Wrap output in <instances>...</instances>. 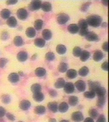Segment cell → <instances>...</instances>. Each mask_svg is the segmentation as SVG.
<instances>
[{
	"mask_svg": "<svg viewBox=\"0 0 109 122\" xmlns=\"http://www.w3.org/2000/svg\"><path fill=\"white\" fill-rule=\"evenodd\" d=\"M88 25L97 28L102 24V19L98 15H91L87 17L86 20Z\"/></svg>",
	"mask_w": 109,
	"mask_h": 122,
	"instance_id": "1",
	"label": "cell"
},
{
	"mask_svg": "<svg viewBox=\"0 0 109 122\" xmlns=\"http://www.w3.org/2000/svg\"><path fill=\"white\" fill-rule=\"evenodd\" d=\"M69 20V17L67 14L62 13L58 14L57 17V21L60 25H63L67 23Z\"/></svg>",
	"mask_w": 109,
	"mask_h": 122,
	"instance_id": "2",
	"label": "cell"
},
{
	"mask_svg": "<svg viewBox=\"0 0 109 122\" xmlns=\"http://www.w3.org/2000/svg\"><path fill=\"white\" fill-rule=\"evenodd\" d=\"M42 2L40 0H33L29 4L28 8L32 11H36L41 7Z\"/></svg>",
	"mask_w": 109,
	"mask_h": 122,
	"instance_id": "3",
	"label": "cell"
},
{
	"mask_svg": "<svg viewBox=\"0 0 109 122\" xmlns=\"http://www.w3.org/2000/svg\"><path fill=\"white\" fill-rule=\"evenodd\" d=\"M84 118L82 113L79 111L74 112L71 115V119L74 122H81L84 120Z\"/></svg>",
	"mask_w": 109,
	"mask_h": 122,
	"instance_id": "4",
	"label": "cell"
},
{
	"mask_svg": "<svg viewBox=\"0 0 109 122\" xmlns=\"http://www.w3.org/2000/svg\"><path fill=\"white\" fill-rule=\"evenodd\" d=\"M16 15L17 17L20 20H25L27 19L28 17V13L26 10L23 8H21L18 10Z\"/></svg>",
	"mask_w": 109,
	"mask_h": 122,
	"instance_id": "5",
	"label": "cell"
},
{
	"mask_svg": "<svg viewBox=\"0 0 109 122\" xmlns=\"http://www.w3.org/2000/svg\"><path fill=\"white\" fill-rule=\"evenodd\" d=\"M63 90L66 93H72L75 90L74 85L71 82H67L63 86Z\"/></svg>",
	"mask_w": 109,
	"mask_h": 122,
	"instance_id": "6",
	"label": "cell"
},
{
	"mask_svg": "<svg viewBox=\"0 0 109 122\" xmlns=\"http://www.w3.org/2000/svg\"><path fill=\"white\" fill-rule=\"evenodd\" d=\"M75 86L77 90L80 92H84L86 88V85L84 81L79 80L75 83Z\"/></svg>",
	"mask_w": 109,
	"mask_h": 122,
	"instance_id": "7",
	"label": "cell"
},
{
	"mask_svg": "<svg viewBox=\"0 0 109 122\" xmlns=\"http://www.w3.org/2000/svg\"><path fill=\"white\" fill-rule=\"evenodd\" d=\"M85 38L86 40L90 42L98 41L99 40V37L98 35L92 31H89L85 36Z\"/></svg>",
	"mask_w": 109,
	"mask_h": 122,
	"instance_id": "8",
	"label": "cell"
},
{
	"mask_svg": "<svg viewBox=\"0 0 109 122\" xmlns=\"http://www.w3.org/2000/svg\"><path fill=\"white\" fill-rule=\"evenodd\" d=\"M31 105L30 101L26 100H23L19 103V108L23 111L27 110L30 107Z\"/></svg>",
	"mask_w": 109,
	"mask_h": 122,
	"instance_id": "9",
	"label": "cell"
},
{
	"mask_svg": "<svg viewBox=\"0 0 109 122\" xmlns=\"http://www.w3.org/2000/svg\"><path fill=\"white\" fill-rule=\"evenodd\" d=\"M103 57V52L100 50H96L93 54V59L95 61L98 62L101 61Z\"/></svg>",
	"mask_w": 109,
	"mask_h": 122,
	"instance_id": "10",
	"label": "cell"
},
{
	"mask_svg": "<svg viewBox=\"0 0 109 122\" xmlns=\"http://www.w3.org/2000/svg\"><path fill=\"white\" fill-rule=\"evenodd\" d=\"M17 60L20 62H23L27 60L28 58V54L24 51L19 52L17 55Z\"/></svg>",
	"mask_w": 109,
	"mask_h": 122,
	"instance_id": "11",
	"label": "cell"
},
{
	"mask_svg": "<svg viewBox=\"0 0 109 122\" xmlns=\"http://www.w3.org/2000/svg\"><path fill=\"white\" fill-rule=\"evenodd\" d=\"M88 85L90 90H92L95 92L96 89L101 86L99 82L98 81H94L91 80H89L88 81Z\"/></svg>",
	"mask_w": 109,
	"mask_h": 122,
	"instance_id": "12",
	"label": "cell"
},
{
	"mask_svg": "<svg viewBox=\"0 0 109 122\" xmlns=\"http://www.w3.org/2000/svg\"><path fill=\"white\" fill-rule=\"evenodd\" d=\"M67 29L69 33L72 34H75L78 32L79 30L78 25L75 24H71L68 25Z\"/></svg>",
	"mask_w": 109,
	"mask_h": 122,
	"instance_id": "13",
	"label": "cell"
},
{
	"mask_svg": "<svg viewBox=\"0 0 109 122\" xmlns=\"http://www.w3.org/2000/svg\"><path fill=\"white\" fill-rule=\"evenodd\" d=\"M8 80L10 82L12 83H15L19 81V75L16 73L13 72L10 73L8 76Z\"/></svg>",
	"mask_w": 109,
	"mask_h": 122,
	"instance_id": "14",
	"label": "cell"
},
{
	"mask_svg": "<svg viewBox=\"0 0 109 122\" xmlns=\"http://www.w3.org/2000/svg\"><path fill=\"white\" fill-rule=\"evenodd\" d=\"M47 107L50 111L53 113L57 112L58 110V105L56 102H50L48 103Z\"/></svg>",
	"mask_w": 109,
	"mask_h": 122,
	"instance_id": "15",
	"label": "cell"
},
{
	"mask_svg": "<svg viewBox=\"0 0 109 122\" xmlns=\"http://www.w3.org/2000/svg\"><path fill=\"white\" fill-rule=\"evenodd\" d=\"M42 35L43 37L45 40H50L52 38V32L51 30L48 29H45L43 30Z\"/></svg>",
	"mask_w": 109,
	"mask_h": 122,
	"instance_id": "16",
	"label": "cell"
},
{
	"mask_svg": "<svg viewBox=\"0 0 109 122\" xmlns=\"http://www.w3.org/2000/svg\"><path fill=\"white\" fill-rule=\"evenodd\" d=\"M26 34L29 38L34 37L36 35V31L34 28L33 27H29L26 30Z\"/></svg>",
	"mask_w": 109,
	"mask_h": 122,
	"instance_id": "17",
	"label": "cell"
},
{
	"mask_svg": "<svg viewBox=\"0 0 109 122\" xmlns=\"http://www.w3.org/2000/svg\"><path fill=\"white\" fill-rule=\"evenodd\" d=\"M106 92H106L105 89L101 86L98 87L95 90L96 94L97 95H98V97L105 96Z\"/></svg>",
	"mask_w": 109,
	"mask_h": 122,
	"instance_id": "18",
	"label": "cell"
},
{
	"mask_svg": "<svg viewBox=\"0 0 109 122\" xmlns=\"http://www.w3.org/2000/svg\"><path fill=\"white\" fill-rule=\"evenodd\" d=\"M33 98L35 101L38 102H40L44 100V95L41 92L33 94Z\"/></svg>",
	"mask_w": 109,
	"mask_h": 122,
	"instance_id": "19",
	"label": "cell"
},
{
	"mask_svg": "<svg viewBox=\"0 0 109 122\" xmlns=\"http://www.w3.org/2000/svg\"><path fill=\"white\" fill-rule=\"evenodd\" d=\"M90 53L87 51H83L81 53L80 56V59L83 62L87 61L90 56Z\"/></svg>",
	"mask_w": 109,
	"mask_h": 122,
	"instance_id": "20",
	"label": "cell"
},
{
	"mask_svg": "<svg viewBox=\"0 0 109 122\" xmlns=\"http://www.w3.org/2000/svg\"><path fill=\"white\" fill-rule=\"evenodd\" d=\"M69 105L67 103L65 102H63L61 103L58 107V109L60 112L61 113L66 112L69 109Z\"/></svg>",
	"mask_w": 109,
	"mask_h": 122,
	"instance_id": "21",
	"label": "cell"
},
{
	"mask_svg": "<svg viewBox=\"0 0 109 122\" xmlns=\"http://www.w3.org/2000/svg\"><path fill=\"white\" fill-rule=\"evenodd\" d=\"M6 24L10 27H15L17 24V21L15 17H10L7 20Z\"/></svg>",
	"mask_w": 109,
	"mask_h": 122,
	"instance_id": "22",
	"label": "cell"
},
{
	"mask_svg": "<svg viewBox=\"0 0 109 122\" xmlns=\"http://www.w3.org/2000/svg\"><path fill=\"white\" fill-rule=\"evenodd\" d=\"M106 103L105 96L98 97L96 102V105L99 108H103Z\"/></svg>",
	"mask_w": 109,
	"mask_h": 122,
	"instance_id": "23",
	"label": "cell"
},
{
	"mask_svg": "<svg viewBox=\"0 0 109 122\" xmlns=\"http://www.w3.org/2000/svg\"><path fill=\"white\" fill-rule=\"evenodd\" d=\"M65 84V81L63 78H60L56 80L54 86L56 88L61 89V88L63 87Z\"/></svg>",
	"mask_w": 109,
	"mask_h": 122,
	"instance_id": "24",
	"label": "cell"
},
{
	"mask_svg": "<svg viewBox=\"0 0 109 122\" xmlns=\"http://www.w3.org/2000/svg\"><path fill=\"white\" fill-rule=\"evenodd\" d=\"M56 51L57 53L60 55H63L66 53L67 51V48L63 45L60 44L57 46L56 48Z\"/></svg>",
	"mask_w": 109,
	"mask_h": 122,
	"instance_id": "25",
	"label": "cell"
},
{
	"mask_svg": "<svg viewBox=\"0 0 109 122\" xmlns=\"http://www.w3.org/2000/svg\"><path fill=\"white\" fill-rule=\"evenodd\" d=\"M46 112V108L44 106H37L34 109V112L38 115L44 114Z\"/></svg>",
	"mask_w": 109,
	"mask_h": 122,
	"instance_id": "26",
	"label": "cell"
},
{
	"mask_svg": "<svg viewBox=\"0 0 109 122\" xmlns=\"http://www.w3.org/2000/svg\"><path fill=\"white\" fill-rule=\"evenodd\" d=\"M42 89L41 86L40 84H34L31 86V90L33 94L41 92Z\"/></svg>",
	"mask_w": 109,
	"mask_h": 122,
	"instance_id": "27",
	"label": "cell"
},
{
	"mask_svg": "<svg viewBox=\"0 0 109 122\" xmlns=\"http://www.w3.org/2000/svg\"><path fill=\"white\" fill-rule=\"evenodd\" d=\"M66 75L68 78L69 79H74L77 76V72L74 69H69L67 72Z\"/></svg>",
	"mask_w": 109,
	"mask_h": 122,
	"instance_id": "28",
	"label": "cell"
},
{
	"mask_svg": "<svg viewBox=\"0 0 109 122\" xmlns=\"http://www.w3.org/2000/svg\"><path fill=\"white\" fill-rule=\"evenodd\" d=\"M41 8L45 12H49L52 10V4L49 2H44L42 4Z\"/></svg>",
	"mask_w": 109,
	"mask_h": 122,
	"instance_id": "29",
	"label": "cell"
},
{
	"mask_svg": "<svg viewBox=\"0 0 109 122\" xmlns=\"http://www.w3.org/2000/svg\"><path fill=\"white\" fill-rule=\"evenodd\" d=\"M34 72L37 76L41 77L46 74V70L43 67H38L35 69Z\"/></svg>",
	"mask_w": 109,
	"mask_h": 122,
	"instance_id": "30",
	"label": "cell"
},
{
	"mask_svg": "<svg viewBox=\"0 0 109 122\" xmlns=\"http://www.w3.org/2000/svg\"><path fill=\"white\" fill-rule=\"evenodd\" d=\"M45 44H46L45 41L41 38H36L34 41V45L39 48H42L44 47L45 45Z\"/></svg>",
	"mask_w": 109,
	"mask_h": 122,
	"instance_id": "31",
	"label": "cell"
},
{
	"mask_svg": "<svg viewBox=\"0 0 109 122\" xmlns=\"http://www.w3.org/2000/svg\"><path fill=\"white\" fill-rule=\"evenodd\" d=\"M78 25L80 29H87L88 25L86 20L81 19L79 20Z\"/></svg>",
	"mask_w": 109,
	"mask_h": 122,
	"instance_id": "32",
	"label": "cell"
},
{
	"mask_svg": "<svg viewBox=\"0 0 109 122\" xmlns=\"http://www.w3.org/2000/svg\"><path fill=\"white\" fill-rule=\"evenodd\" d=\"M68 69V65L67 63L64 62H62L60 63L59 65L57 67V70L60 72L63 73L66 72Z\"/></svg>",
	"mask_w": 109,
	"mask_h": 122,
	"instance_id": "33",
	"label": "cell"
},
{
	"mask_svg": "<svg viewBox=\"0 0 109 122\" xmlns=\"http://www.w3.org/2000/svg\"><path fill=\"white\" fill-rule=\"evenodd\" d=\"M68 102L69 105L73 107L75 106L79 102L78 97L75 96H71L69 97Z\"/></svg>",
	"mask_w": 109,
	"mask_h": 122,
	"instance_id": "34",
	"label": "cell"
},
{
	"mask_svg": "<svg viewBox=\"0 0 109 122\" xmlns=\"http://www.w3.org/2000/svg\"><path fill=\"white\" fill-rule=\"evenodd\" d=\"M11 14V12L10 10L6 9H5L2 10L0 12V16L3 19H6L9 18L10 17V15Z\"/></svg>",
	"mask_w": 109,
	"mask_h": 122,
	"instance_id": "35",
	"label": "cell"
},
{
	"mask_svg": "<svg viewBox=\"0 0 109 122\" xmlns=\"http://www.w3.org/2000/svg\"><path fill=\"white\" fill-rule=\"evenodd\" d=\"M88 114L90 117L92 119H96L98 116V112L96 109L94 108H91L88 111Z\"/></svg>",
	"mask_w": 109,
	"mask_h": 122,
	"instance_id": "36",
	"label": "cell"
},
{
	"mask_svg": "<svg viewBox=\"0 0 109 122\" xmlns=\"http://www.w3.org/2000/svg\"><path fill=\"white\" fill-rule=\"evenodd\" d=\"M89 72V70L87 67L84 66L79 70V74L80 76L85 77L86 76Z\"/></svg>",
	"mask_w": 109,
	"mask_h": 122,
	"instance_id": "37",
	"label": "cell"
},
{
	"mask_svg": "<svg viewBox=\"0 0 109 122\" xmlns=\"http://www.w3.org/2000/svg\"><path fill=\"white\" fill-rule=\"evenodd\" d=\"M14 44L16 46L20 47L23 45V40L21 37L20 36H15L13 40Z\"/></svg>",
	"mask_w": 109,
	"mask_h": 122,
	"instance_id": "38",
	"label": "cell"
},
{
	"mask_svg": "<svg viewBox=\"0 0 109 122\" xmlns=\"http://www.w3.org/2000/svg\"><path fill=\"white\" fill-rule=\"evenodd\" d=\"M43 23H44L43 21L41 20L40 19L37 20L35 21L34 23V29L37 30H40L42 29Z\"/></svg>",
	"mask_w": 109,
	"mask_h": 122,
	"instance_id": "39",
	"label": "cell"
},
{
	"mask_svg": "<svg viewBox=\"0 0 109 122\" xmlns=\"http://www.w3.org/2000/svg\"><path fill=\"white\" fill-rule=\"evenodd\" d=\"M95 92L92 90H90L89 91L85 92L84 93V96L85 97L89 99H92L96 96Z\"/></svg>",
	"mask_w": 109,
	"mask_h": 122,
	"instance_id": "40",
	"label": "cell"
},
{
	"mask_svg": "<svg viewBox=\"0 0 109 122\" xmlns=\"http://www.w3.org/2000/svg\"><path fill=\"white\" fill-rule=\"evenodd\" d=\"M82 50L78 46H76L73 48V55L75 57H79L82 52Z\"/></svg>",
	"mask_w": 109,
	"mask_h": 122,
	"instance_id": "41",
	"label": "cell"
},
{
	"mask_svg": "<svg viewBox=\"0 0 109 122\" xmlns=\"http://www.w3.org/2000/svg\"><path fill=\"white\" fill-rule=\"evenodd\" d=\"M1 101L4 104H8L11 101V97L10 95H4L1 97Z\"/></svg>",
	"mask_w": 109,
	"mask_h": 122,
	"instance_id": "42",
	"label": "cell"
},
{
	"mask_svg": "<svg viewBox=\"0 0 109 122\" xmlns=\"http://www.w3.org/2000/svg\"><path fill=\"white\" fill-rule=\"evenodd\" d=\"M45 59L47 61H53L55 59V55L52 52H49L45 55Z\"/></svg>",
	"mask_w": 109,
	"mask_h": 122,
	"instance_id": "43",
	"label": "cell"
},
{
	"mask_svg": "<svg viewBox=\"0 0 109 122\" xmlns=\"http://www.w3.org/2000/svg\"><path fill=\"white\" fill-rule=\"evenodd\" d=\"M91 4V2H86L83 4L80 7V11L82 12H86L87 11L88 8H89Z\"/></svg>",
	"mask_w": 109,
	"mask_h": 122,
	"instance_id": "44",
	"label": "cell"
},
{
	"mask_svg": "<svg viewBox=\"0 0 109 122\" xmlns=\"http://www.w3.org/2000/svg\"><path fill=\"white\" fill-rule=\"evenodd\" d=\"M9 38V34L6 31H3L1 35H0V39L2 40H7Z\"/></svg>",
	"mask_w": 109,
	"mask_h": 122,
	"instance_id": "45",
	"label": "cell"
},
{
	"mask_svg": "<svg viewBox=\"0 0 109 122\" xmlns=\"http://www.w3.org/2000/svg\"><path fill=\"white\" fill-rule=\"evenodd\" d=\"M7 59L6 58H2L0 59V67H4L6 65V63H7Z\"/></svg>",
	"mask_w": 109,
	"mask_h": 122,
	"instance_id": "46",
	"label": "cell"
},
{
	"mask_svg": "<svg viewBox=\"0 0 109 122\" xmlns=\"http://www.w3.org/2000/svg\"><path fill=\"white\" fill-rule=\"evenodd\" d=\"M79 31V34L81 36H85L89 33V30L88 29H80Z\"/></svg>",
	"mask_w": 109,
	"mask_h": 122,
	"instance_id": "47",
	"label": "cell"
},
{
	"mask_svg": "<svg viewBox=\"0 0 109 122\" xmlns=\"http://www.w3.org/2000/svg\"><path fill=\"white\" fill-rule=\"evenodd\" d=\"M6 117L8 118V119L10 120V121H14L15 120V116H14V115L11 114V113H7L6 114Z\"/></svg>",
	"mask_w": 109,
	"mask_h": 122,
	"instance_id": "48",
	"label": "cell"
},
{
	"mask_svg": "<svg viewBox=\"0 0 109 122\" xmlns=\"http://www.w3.org/2000/svg\"><path fill=\"white\" fill-rule=\"evenodd\" d=\"M101 67L102 69H103V71H107L108 70V63L107 61H105L102 63Z\"/></svg>",
	"mask_w": 109,
	"mask_h": 122,
	"instance_id": "49",
	"label": "cell"
},
{
	"mask_svg": "<svg viewBox=\"0 0 109 122\" xmlns=\"http://www.w3.org/2000/svg\"><path fill=\"white\" fill-rule=\"evenodd\" d=\"M96 122H106V119L104 115L103 114H101L99 115Z\"/></svg>",
	"mask_w": 109,
	"mask_h": 122,
	"instance_id": "50",
	"label": "cell"
},
{
	"mask_svg": "<svg viewBox=\"0 0 109 122\" xmlns=\"http://www.w3.org/2000/svg\"><path fill=\"white\" fill-rule=\"evenodd\" d=\"M49 95L50 97H57V92L56 91L54 90H50L49 91Z\"/></svg>",
	"mask_w": 109,
	"mask_h": 122,
	"instance_id": "51",
	"label": "cell"
},
{
	"mask_svg": "<svg viewBox=\"0 0 109 122\" xmlns=\"http://www.w3.org/2000/svg\"><path fill=\"white\" fill-rule=\"evenodd\" d=\"M102 48L104 51L108 52V42H105L102 46Z\"/></svg>",
	"mask_w": 109,
	"mask_h": 122,
	"instance_id": "52",
	"label": "cell"
},
{
	"mask_svg": "<svg viewBox=\"0 0 109 122\" xmlns=\"http://www.w3.org/2000/svg\"><path fill=\"white\" fill-rule=\"evenodd\" d=\"M6 114V111L3 107H0V118L2 117Z\"/></svg>",
	"mask_w": 109,
	"mask_h": 122,
	"instance_id": "53",
	"label": "cell"
},
{
	"mask_svg": "<svg viewBox=\"0 0 109 122\" xmlns=\"http://www.w3.org/2000/svg\"><path fill=\"white\" fill-rule=\"evenodd\" d=\"M17 2V0H9L6 1V4L8 5H13L16 4Z\"/></svg>",
	"mask_w": 109,
	"mask_h": 122,
	"instance_id": "54",
	"label": "cell"
},
{
	"mask_svg": "<svg viewBox=\"0 0 109 122\" xmlns=\"http://www.w3.org/2000/svg\"><path fill=\"white\" fill-rule=\"evenodd\" d=\"M84 122H94L93 119L91 117H87L84 120Z\"/></svg>",
	"mask_w": 109,
	"mask_h": 122,
	"instance_id": "55",
	"label": "cell"
},
{
	"mask_svg": "<svg viewBox=\"0 0 109 122\" xmlns=\"http://www.w3.org/2000/svg\"><path fill=\"white\" fill-rule=\"evenodd\" d=\"M108 1L107 0H102V4L104 6H107V5H108Z\"/></svg>",
	"mask_w": 109,
	"mask_h": 122,
	"instance_id": "56",
	"label": "cell"
},
{
	"mask_svg": "<svg viewBox=\"0 0 109 122\" xmlns=\"http://www.w3.org/2000/svg\"><path fill=\"white\" fill-rule=\"evenodd\" d=\"M49 122H57L56 119L54 118H50L49 120Z\"/></svg>",
	"mask_w": 109,
	"mask_h": 122,
	"instance_id": "57",
	"label": "cell"
},
{
	"mask_svg": "<svg viewBox=\"0 0 109 122\" xmlns=\"http://www.w3.org/2000/svg\"><path fill=\"white\" fill-rule=\"evenodd\" d=\"M37 56V55L36 54H34V55H33V56L32 57L31 59H32V60H33H33H34L35 59H36Z\"/></svg>",
	"mask_w": 109,
	"mask_h": 122,
	"instance_id": "58",
	"label": "cell"
},
{
	"mask_svg": "<svg viewBox=\"0 0 109 122\" xmlns=\"http://www.w3.org/2000/svg\"><path fill=\"white\" fill-rule=\"evenodd\" d=\"M102 26L103 27H106L107 26V23H103L102 24Z\"/></svg>",
	"mask_w": 109,
	"mask_h": 122,
	"instance_id": "59",
	"label": "cell"
},
{
	"mask_svg": "<svg viewBox=\"0 0 109 122\" xmlns=\"http://www.w3.org/2000/svg\"><path fill=\"white\" fill-rule=\"evenodd\" d=\"M60 122H69L68 120H61L60 121Z\"/></svg>",
	"mask_w": 109,
	"mask_h": 122,
	"instance_id": "60",
	"label": "cell"
},
{
	"mask_svg": "<svg viewBox=\"0 0 109 122\" xmlns=\"http://www.w3.org/2000/svg\"></svg>",
	"mask_w": 109,
	"mask_h": 122,
	"instance_id": "61",
	"label": "cell"
}]
</instances>
